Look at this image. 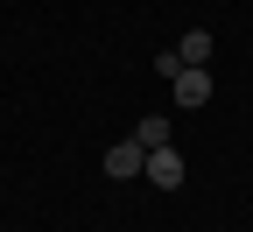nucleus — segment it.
Masks as SVG:
<instances>
[{
    "instance_id": "1",
    "label": "nucleus",
    "mask_w": 253,
    "mask_h": 232,
    "mask_svg": "<svg viewBox=\"0 0 253 232\" xmlns=\"http://www.w3.org/2000/svg\"><path fill=\"white\" fill-rule=\"evenodd\" d=\"M169 92H176V113H183V106H211V71H204V63H190V71L169 78Z\"/></svg>"
},
{
    "instance_id": "2",
    "label": "nucleus",
    "mask_w": 253,
    "mask_h": 232,
    "mask_svg": "<svg viewBox=\"0 0 253 232\" xmlns=\"http://www.w3.org/2000/svg\"><path fill=\"white\" fill-rule=\"evenodd\" d=\"M141 169H148V148H141L134 134L106 148V176H113V183H126V176H141Z\"/></svg>"
},
{
    "instance_id": "3",
    "label": "nucleus",
    "mask_w": 253,
    "mask_h": 232,
    "mask_svg": "<svg viewBox=\"0 0 253 232\" xmlns=\"http://www.w3.org/2000/svg\"><path fill=\"white\" fill-rule=\"evenodd\" d=\"M141 176H148L155 190H183V155H176L169 141H162V148H148V169H141Z\"/></svg>"
},
{
    "instance_id": "4",
    "label": "nucleus",
    "mask_w": 253,
    "mask_h": 232,
    "mask_svg": "<svg viewBox=\"0 0 253 232\" xmlns=\"http://www.w3.org/2000/svg\"><path fill=\"white\" fill-rule=\"evenodd\" d=\"M176 63L190 71V63H211V28H190V36L176 43Z\"/></svg>"
},
{
    "instance_id": "5",
    "label": "nucleus",
    "mask_w": 253,
    "mask_h": 232,
    "mask_svg": "<svg viewBox=\"0 0 253 232\" xmlns=\"http://www.w3.org/2000/svg\"><path fill=\"white\" fill-rule=\"evenodd\" d=\"M134 141H141V148H162V141H169V120H162V113H148V120L134 127Z\"/></svg>"
}]
</instances>
